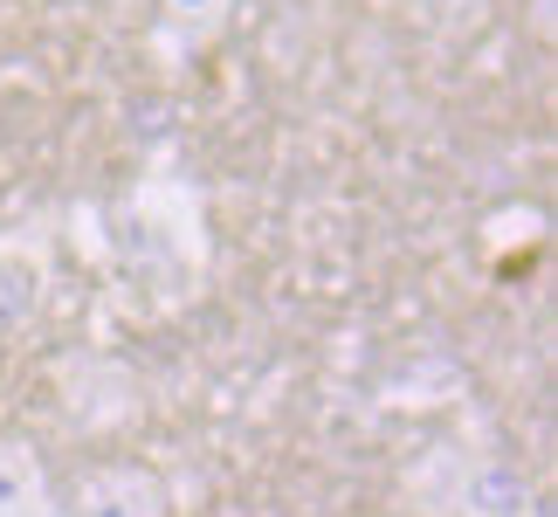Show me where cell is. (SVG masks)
Listing matches in <instances>:
<instances>
[{
    "label": "cell",
    "instance_id": "52a82bcc",
    "mask_svg": "<svg viewBox=\"0 0 558 517\" xmlns=\"http://www.w3.org/2000/svg\"><path fill=\"white\" fill-rule=\"evenodd\" d=\"M35 284H41V269L0 255V325H21V317L35 311Z\"/></svg>",
    "mask_w": 558,
    "mask_h": 517
},
{
    "label": "cell",
    "instance_id": "7a4b0ae2",
    "mask_svg": "<svg viewBox=\"0 0 558 517\" xmlns=\"http://www.w3.org/2000/svg\"><path fill=\"white\" fill-rule=\"evenodd\" d=\"M62 517H166V483L138 462H104L70 490Z\"/></svg>",
    "mask_w": 558,
    "mask_h": 517
},
{
    "label": "cell",
    "instance_id": "5b68a950",
    "mask_svg": "<svg viewBox=\"0 0 558 517\" xmlns=\"http://www.w3.org/2000/svg\"><path fill=\"white\" fill-rule=\"evenodd\" d=\"M0 517H56L49 510V469L28 442H0Z\"/></svg>",
    "mask_w": 558,
    "mask_h": 517
},
{
    "label": "cell",
    "instance_id": "6da1fadb",
    "mask_svg": "<svg viewBox=\"0 0 558 517\" xmlns=\"http://www.w3.org/2000/svg\"><path fill=\"white\" fill-rule=\"evenodd\" d=\"M56 394H62V414H70L83 435H111L138 414V373L111 352H70L56 359Z\"/></svg>",
    "mask_w": 558,
    "mask_h": 517
},
{
    "label": "cell",
    "instance_id": "277c9868",
    "mask_svg": "<svg viewBox=\"0 0 558 517\" xmlns=\"http://www.w3.org/2000/svg\"><path fill=\"white\" fill-rule=\"evenodd\" d=\"M456 517H531V483L510 462H469Z\"/></svg>",
    "mask_w": 558,
    "mask_h": 517
},
{
    "label": "cell",
    "instance_id": "8992f818",
    "mask_svg": "<svg viewBox=\"0 0 558 517\" xmlns=\"http://www.w3.org/2000/svg\"><path fill=\"white\" fill-rule=\"evenodd\" d=\"M407 8L441 41H469V35H483V21H489V0H407Z\"/></svg>",
    "mask_w": 558,
    "mask_h": 517
},
{
    "label": "cell",
    "instance_id": "3957f363",
    "mask_svg": "<svg viewBox=\"0 0 558 517\" xmlns=\"http://www.w3.org/2000/svg\"><path fill=\"white\" fill-rule=\"evenodd\" d=\"M234 8H242V0H159V21H153L159 62H193V56H207L214 41L228 35Z\"/></svg>",
    "mask_w": 558,
    "mask_h": 517
},
{
    "label": "cell",
    "instance_id": "ba28073f",
    "mask_svg": "<svg viewBox=\"0 0 558 517\" xmlns=\"http://www.w3.org/2000/svg\"><path fill=\"white\" fill-rule=\"evenodd\" d=\"M538 35L551 41V0H538Z\"/></svg>",
    "mask_w": 558,
    "mask_h": 517
}]
</instances>
